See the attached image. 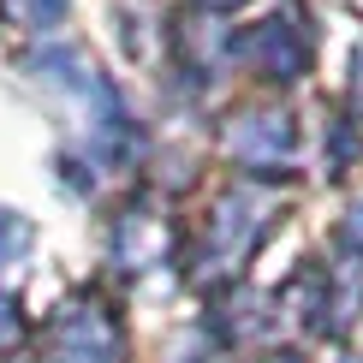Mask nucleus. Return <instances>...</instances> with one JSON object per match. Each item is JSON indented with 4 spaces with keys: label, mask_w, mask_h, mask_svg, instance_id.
<instances>
[{
    "label": "nucleus",
    "mask_w": 363,
    "mask_h": 363,
    "mask_svg": "<svg viewBox=\"0 0 363 363\" xmlns=\"http://www.w3.org/2000/svg\"><path fill=\"white\" fill-rule=\"evenodd\" d=\"M48 363H119V328L101 304H66L48 328Z\"/></svg>",
    "instance_id": "1"
},
{
    "label": "nucleus",
    "mask_w": 363,
    "mask_h": 363,
    "mask_svg": "<svg viewBox=\"0 0 363 363\" xmlns=\"http://www.w3.org/2000/svg\"><path fill=\"white\" fill-rule=\"evenodd\" d=\"M12 340H18V298L0 292V345H12Z\"/></svg>",
    "instance_id": "3"
},
{
    "label": "nucleus",
    "mask_w": 363,
    "mask_h": 363,
    "mask_svg": "<svg viewBox=\"0 0 363 363\" xmlns=\"http://www.w3.org/2000/svg\"><path fill=\"white\" fill-rule=\"evenodd\" d=\"M268 363H298V357H268Z\"/></svg>",
    "instance_id": "4"
},
{
    "label": "nucleus",
    "mask_w": 363,
    "mask_h": 363,
    "mask_svg": "<svg viewBox=\"0 0 363 363\" xmlns=\"http://www.w3.org/2000/svg\"><path fill=\"white\" fill-rule=\"evenodd\" d=\"M0 6H6L18 24H54L60 12H66V0H0Z\"/></svg>",
    "instance_id": "2"
}]
</instances>
